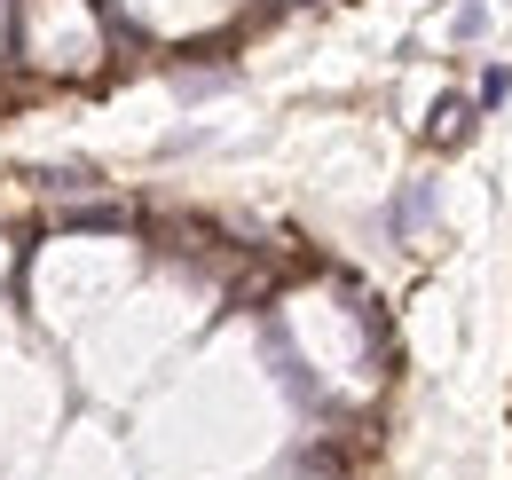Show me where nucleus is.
Instances as JSON below:
<instances>
[{
  "label": "nucleus",
  "instance_id": "1",
  "mask_svg": "<svg viewBox=\"0 0 512 480\" xmlns=\"http://www.w3.org/2000/svg\"><path fill=\"white\" fill-rule=\"evenodd\" d=\"M56 229H71V237H127V229H142V213L134 205H71V213H56Z\"/></svg>",
  "mask_w": 512,
  "mask_h": 480
},
{
  "label": "nucleus",
  "instance_id": "4",
  "mask_svg": "<svg viewBox=\"0 0 512 480\" xmlns=\"http://www.w3.org/2000/svg\"><path fill=\"white\" fill-rule=\"evenodd\" d=\"M434 142H465V103H457V95L434 111Z\"/></svg>",
  "mask_w": 512,
  "mask_h": 480
},
{
  "label": "nucleus",
  "instance_id": "3",
  "mask_svg": "<svg viewBox=\"0 0 512 480\" xmlns=\"http://www.w3.org/2000/svg\"><path fill=\"white\" fill-rule=\"evenodd\" d=\"M103 174H87V166H40L32 174V189H95Z\"/></svg>",
  "mask_w": 512,
  "mask_h": 480
},
{
  "label": "nucleus",
  "instance_id": "2",
  "mask_svg": "<svg viewBox=\"0 0 512 480\" xmlns=\"http://www.w3.org/2000/svg\"><path fill=\"white\" fill-rule=\"evenodd\" d=\"M434 221V181H418V189H402L394 205H386V229L394 237H410V229H426Z\"/></svg>",
  "mask_w": 512,
  "mask_h": 480
}]
</instances>
